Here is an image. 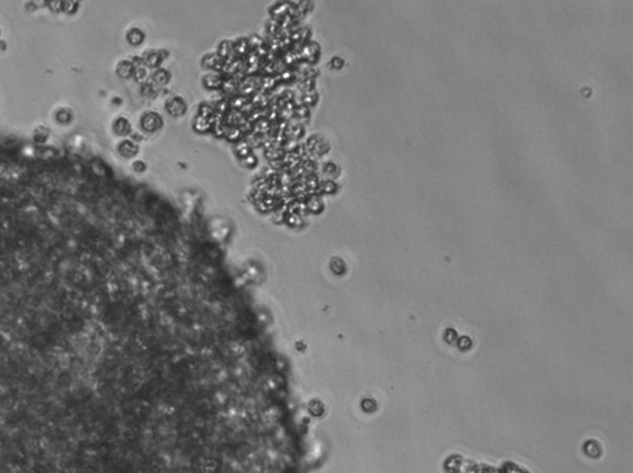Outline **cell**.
Instances as JSON below:
<instances>
[{
  "label": "cell",
  "mask_w": 633,
  "mask_h": 473,
  "mask_svg": "<svg viewBox=\"0 0 633 473\" xmlns=\"http://www.w3.org/2000/svg\"><path fill=\"white\" fill-rule=\"evenodd\" d=\"M143 129L147 131H154L161 127V119L155 113H147L143 117L142 120Z\"/></svg>",
  "instance_id": "obj_1"
},
{
  "label": "cell",
  "mask_w": 633,
  "mask_h": 473,
  "mask_svg": "<svg viewBox=\"0 0 633 473\" xmlns=\"http://www.w3.org/2000/svg\"><path fill=\"white\" fill-rule=\"evenodd\" d=\"M113 129L118 135H127L130 131V123L123 117L117 118L113 123Z\"/></svg>",
  "instance_id": "obj_2"
},
{
  "label": "cell",
  "mask_w": 633,
  "mask_h": 473,
  "mask_svg": "<svg viewBox=\"0 0 633 473\" xmlns=\"http://www.w3.org/2000/svg\"><path fill=\"white\" fill-rule=\"evenodd\" d=\"M167 110L171 113L172 115H181L182 113H185V102L181 101L179 97L176 98L171 99L167 104Z\"/></svg>",
  "instance_id": "obj_3"
},
{
  "label": "cell",
  "mask_w": 633,
  "mask_h": 473,
  "mask_svg": "<svg viewBox=\"0 0 633 473\" xmlns=\"http://www.w3.org/2000/svg\"><path fill=\"white\" fill-rule=\"evenodd\" d=\"M137 151H138L137 145L133 144L131 142H128V140L122 142L119 144V152L123 156H126V158H131V156H134L135 154H137Z\"/></svg>",
  "instance_id": "obj_4"
},
{
  "label": "cell",
  "mask_w": 633,
  "mask_h": 473,
  "mask_svg": "<svg viewBox=\"0 0 633 473\" xmlns=\"http://www.w3.org/2000/svg\"><path fill=\"white\" fill-rule=\"evenodd\" d=\"M127 37H128V41L131 45H139L140 42L144 40V34L142 33V30H139V29H137V27H134V29L129 30Z\"/></svg>",
  "instance_id": "obj_5"
},
{
  "label": "cell",
  "mask_w": 633,
  "mask_h": 473,
  "mask_svg": "<svg viewBox=\"0 0 633 473\" xmlns=\"http://www.w3.org/2000/svg\"><path fill=\"white\" fill-rule=\"evenodd\" d=\"M117 72L120 77L127 78V77H129L131 73H133V65H131L130 62H128V61H122V62L118 65Z\"/></svg>",
  "instance_id": "obj_6"
},
{
  "label": "cell",
  "mask_w": 633,
  "mask_h": 473,
  "mask_svg": "<svg viewBox=\"0 0 633 473\" xmlns=\"http://www.w3.org/2000/svg\"><path fill=\"white\" fill-rule=\"evenodd\" d=\"M49 136V130H47L45 127H37L34 131V139H35V142L37 143H42L45 142Z\"/></svg>",
  "instance_id": "obj_7"
},
{
  "label": "cell",
  "mask_w": 633,
  "mask_h": 473,
  "mask_svg": "<svg viewBox=\"0 0 633 473\" xmlns=\"http://www.w3.org/2000/svg\"><path fill=\"white\" fill-rule=\"evenodd\" d=\"M56 119H57V122L63 123V124L69 123L71 120V110H69L67 108L58 109L57 113H56Z\"/></svg>",
  "instance_id": "obj_8"
},
{
  "label": "cell",
  "mask_w": 633,
  "mask_h": 473,
  "mask_svg": "<svg viewBox=\"0 0 633 473\" xmlns=\"http://www.w3.org/2000/svg\"><path fill=\"white\" fill-rule=\"evenodd\" d=\"M158 58H159V56L156 54H154V52H151V54H147L146 56H145V60H146V62L149 63L150 66L158 65Z\"/></svg>",
  "instance_id": "obj_9"
}]
</instances>
